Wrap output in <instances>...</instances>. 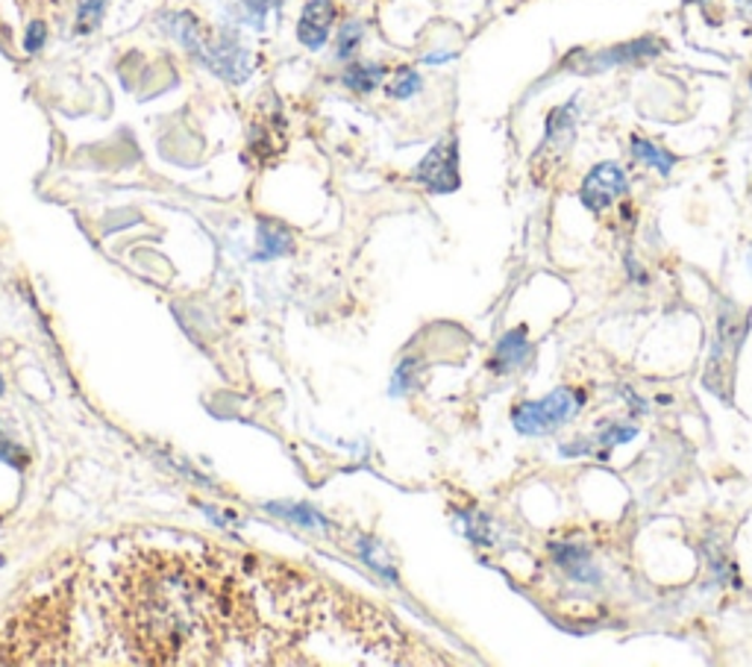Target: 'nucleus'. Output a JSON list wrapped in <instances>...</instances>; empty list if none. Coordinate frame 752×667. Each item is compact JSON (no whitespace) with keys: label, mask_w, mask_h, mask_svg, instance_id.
Segmentation results:
<instances>
[{"label":"nucleus","mask_w":752,"mask_h":667,"mask_svg":"<svg viewBox=\"0 0 752 667\" xmlns=\"http://www.w3.org/2000/svg\"><path fill=\"white\" fill-rule=\"evenodd\" d=\"M115 618L145 665H215L256 632V612L218 556L133 550L112 577Z\"/></svg>","instance_id":"1"},{"label":"nucleus","mask_w":752,"mask_h":667,"mask_svg":"<svg viewBox=\"0 0 752 667\" xmlns=\"http://www.w3.org/2000/svg\"><path fill=\"white\" fill-rule=\"evenodd\" d=\"M162 27L168 36L183 45V48L206 65L212 74H218L227 83H245L253 74V56L250 50L238 41L233 30H218L215 36L200 27V21L191 12H171L162 18Z\"/></svg>","instance_id":"2"},{"label":"nucleus","mask_w":752,"mask_h":667,"mask_svg":"<svg viewBox=\"0 0 752 667\" xmlns=\"http://www.w3.org/2000/svg\"><path fill=\"white\" fill-rule=\"evenodd\" d=\"M585 400L582 391L574 389H553L541 400H524L512 408V427L526 439H541L571 424L582 412Z\"/></svg>","instance_id":"3"},{"label":"nucleus","mask_w":752,"mask_h":667,"mask_svg":"<svg viewBox=\"0 0 752 667\" xmlns=\"http://www.w3.org/2000/svg\"><path fill=\"white\" fill-rule=\"evenodd\" d=\"M662 50H664L662 41L643 36V39L624 41V45L603 48V50H597V53L574 50V53L562 62V68L574 71V74H600V71L621 68V65H635V62L655 60Z\"/></svg>","instance_id":"4"},{"label":"nucleus","mask_w":752,"mask_h":667,"mask_svg":"<svg viewBox=\"0 0 752 667\" xmlns=\"http://www.w3.org/2000/svg\"><path fill=\"white\" fill-rule=\"evenodd\" d=\"M743 320L738 318V312L729 303H723L720 315H717V336H714V348L709 353V365H705L703 386L709 391H714L717 398H726L723 394V379H726V370L732 368L735 353H738V344L743 341Z\"/></svg>","instance_id":"5"},{"label":"nucleus","mask_w":752,"mask_h":667,"mask_svg":"<svg viewBox=\"0 0 752 667\" xmlns=\"http://www.w3.org/2000/svg\"><path fill=\"white\" fill-rule=\"evenodd\" d=\"M412 179L436 194H450V191L459 189V183H462V177H459V141L453 136H444L424 160L417 162Z\"/></svg>","instance_id":"6"},{"label":"nucleus","mask_w":752,"mask_h":667,"mask_svg":"<svg viewBox=\"0 0 752 667\" xmlns=\"http://www.w3.org/2000/svg\"><path fill=\"white\" fill-rule=\"evenodd\" d=\"M626 191H629V179H626L624 168L617 162H600L582 179L579 200L588 212H605L614 200L624 198Z\"/></svg>","instance_id":"7"},{"label":"nucleus","mask_w":752,"mask_h":667,"mask_svg":"<svg viewBox=\"0 0 752 667\" xmlns=\"http://www.w3.org/2000/svg\"><path fill=\"white\" fill-rule=\"evenodd\" d=\"M550 556L553 565L562 570L564 577L574 579L579 586H600L603 582V570L591 556V550L585 544H574V541H555L550 544Z\"/></svg>","instance_id":"8"},{"label":"nucleus","mask_w":752,"mask_h":667,"mask_svg":"<svg viewBox=\"0 0 752 667\" xmlns=\"http://www.w3.org/2000/svg\"><path fill=\"white\" fill-rule=\"evenodd\" d=\"M336 3L333 0H306V7L300 12L298 21V39L303 48L321 50L327 45L329 30L336 24Z\"/></svg>","instance_id":"9"},{"label":"nucleus","mask_w":752,"mask_h":667,"mask_svg":"<svg viewBox=\"0 0 752 667\" xmlns=\"http://www.w3.org/2000/svg\"><path fill=\"white\" fill-rule=\"evenodd\" d=\"M529 358H532L529 332H526V327H515L500 336V341H497L494 348V356L488 362V370H491V374H512V370L526 368Z\"/></svg>","instance_id":"10"},{"label":"nucleus","mask_w":752,"mask_h":667,"mask_svg":"<svg viewBox=\"0 0 752 667\" xmlns=\"http://www.w3.org/2000/svg\"><path fill=\"white\" fill-rule=\"evenodd\" d=\"M291 253H294V236H291V229L277 224V221H259L256 260H279V256H291Z\"/></svg>","instance_id":"11"},{"label":"nucleus","mask_w":752,"mask_h":667,"mask_svg":"<svg viewBox=\"0 0 752 667\" xmlns=\"http://www.w3.org/2000/svg\"><path fill=\"white\" fill-rule=\"evenodd\" d=\"M574 130H576V98H571L564 106H555V110L547 115L544 148H550V144L567 148V144L574 141Z\"/></svg>","instance_id":"12"},{"label":"nucleus","mask_w":752,"mask_h":667,"mask_svg":"<svg viewBox=\"0 0 752 667\" xmlns=\"http://www.w3.org/2000/svg\"><path fill=\"white\" fill-rule=\"evenodd\" d=\"M629 150H632L635 160L643 162V165H650L653 171H659L662 177H670L676 168V162H679L670 150L659 148L655 141L643 139V136H632V139H629Z\"/></svg>","instance_id":"13"},{"label":"nucleus","mask_w":752,"mask_h":667,"mask_svg":"<svg viewBox=\"0 0 752 667\" xmlns=\"http://www.w3.org/2000/svg\"><path fill=\"white\" fill-rule=\"evenodd\" d=\"M267 512H274L277 518H286L291 520V524H300V527L306 529H327V518L321 515V512H315L312 506H306V503H267Z\"/></svg>","instance_id":"14"},{"label":"nucleus","mask_w":752,"mask_h":667,"mask_svg":"<svg viewBox=\"0 0 752 667\" xmlns=\"http://www.w3.org/2000/svg\"><path fill=\"white\" fill-rule=\"evenodd\" d=\"M386 77V65H350V68L341 74V83H344L350 91H356V95H367V91H374Z\"/></svg>","instance_id":"15"},{"label":"nucleus","mask_w":752,"mask_h":667,"mask_svg":"<svg viewBox=\"0 0 752 667\" xmlns=\"http://www.w3.org/2000/svg\"><path fill=\"white\" fill-rule=\"evenodd\" d=\"M277 7V0H236L233 3V12L241 24H250V27H265L267 12Z\"/></svg>","instance_id":"16"},{"label":"nucleus","mask_w":752,"mask_h":667,"mask_svg":"<svg viewBox=\"0 0 752 667\" xmlns=\"http://www.w3.org/2000/svg\"><path fill=\"white\" fill-rule=\"evenodd\" d=\"M421 89H424V80H421V74H417V71L397 68L391 83L386 86V95L394 100H406V98H415Z\"/></svg>","instance_id":"17"},{"label":"nucleus","mask_w":752,"mask_h":667,"mask_svg":"<svg viewBox=\"0 0 752 667\" xmlns=\"http://www.w3.org/2000/svg\"><path fill=\"white\" fill-rule=\"evenodd\" d=\"M638 439V427L635 424H609V427L597 436V444H600V458H609V450L621 448V444H629V441Z\"/></svg>","instance_id":"18"},{"label":"nucleus","mask_w":752,"mask_h":667,"mask_svg":"<svg viewBox=\"0 0 752 667\" xmlns=\"http://www.w3.org/2000/svg\"><path fill=\"white\" fill-rule=\"evenodd\" d=\"M362 41H365V24L356 18L344 21V24H341V30H338V48H336L338 60H350Z\"/></svg>","instance_id":"19"},{"label":"nucleus","mask_w":752,"mask_h":667,"mask_svg":"<svg viewBox=\"0 0 752 667\" xmlns=\"http://www.w3.org/2000/svg\"><path fill=\"white\" fill-rule=\"evenodd\" d=\"M103 12H106V0H83L77 12V33L98 30Z\"/></svg>","instance_id":"20"},{"label":"nucleus","mask_w":752,"mask_h":667,"mask_svg":"<svg viewBox=\"0 0 752 667\" xmlns=\"http://www.w3.org/2000/svg\"><path fill=\"white\" fill-rule=\"evenodd\" d=\"M462 518H465V532L471 541H476V544H491L494 538H491V524H488V518L482 515V512H462Z\"/></svg>","instance_id":"21"},{"label":"nucleus","mask_w":752,"mask_h":667,"mask_svg":"<svg viewBox=\"0 0 752 667\" xmlns=\"http://www.w3.org/2000/svg\"><path fill=\"white\" fill-rule=\"evenodd\" d=\"M359 550H362V558H365L371 568H376V570H379V574H383V577H388V579H391V582H397L394 568H391L388 562H379V558H383V556L376 553V550H379V544H376L374 538H362V541H359Z\"/></svg>","instance_id":"22"},{"label":"nucleus","mask_w":752,"mask_h":667,"mask_svg":"<svg viewBox=\"0 0 752 667\" xmlns=\"http://www.w3.org/2000/svg\"><path fill=\"white\" fill-rule=\"evenodd\" d=\"M45 41H48V27H45V21H33L30 27H27V36H24V50H27V53H36V50L45 48Z\"/></svg>","instance_id":"23"},{"label":"nucleus","mask_w":752,"mask_h":667,"mask_svg":"<svg viewBox=\"0 0 752 667\" xmlns=\"http://www.w3.org/2000/svg\"><path fill=\"white\" fill-rule=\"evenodd\" d=\"M415 362H403L400 368L394 370V379H391V391L394 394H400V391H409L412 386H415Z\"/></svg>","instance_id":"24"},{"label":"nucleus","mask_w":752,"mask_h":667,"mask_svg":"<svg viewBox=\"0 0 752 667\" xmlns=\"http://www.w3.org/2000/svg\"><path fill=\"white\" fill-rule=\"evenodd\" d=\"M591 450H594V444H591V441H588V439H576V444H562V448H559V456H567V458H571V456H588Z\"/></svg>","instance_id":"25"},{"label":"nucleus","mask_w":752,"mask_h":667,"mask_svg":"<svg viewBox=\"0 0 752 667\" xmlns=\"http://www.w3.org/2000/svg\"><path fill=\"white\" fill-rule=\"evenodd\" d=\"M0 458H7V462H18V465H24V453H18V450H15V444H12L10 439H3V432H0Z\"/></svg>","instance_id":"26"},{"label":"nucleus","mask_w":752,"mask_h":667,"mask_svg":"<svg viewBox=\"0 0 752 667\" xmlns=\"http://www.w3.org/2000/svg\"><path fill=\"white\" fill-rule=\"evenodd\" d=\"M621 391H624V394H621V398H624L626 403H629V406H632V412H635V415H647V408H650V406H647V400H643L641 394H635V391H629V389H621Z\"/></svg>","instance_id":"27"},{"label":"nucleus","mask_w":752,"mask_h":667,"mask_svg":"<svg viewBox=\"0 0 752 667\" xmlns=\"http://www.w3.org/2000/svg\"><path fill=\"white\" fill-rule=\"evenodd\" d=\"M624 262H626V270H629V279H635L638 286H647V282H650V277L643 274V268H641V265H638V262L632 260V256H626Z\"/></svg>","instance_id":"28"},{"label":"nucleus","mask_w":752,"mask_h":667,"mask_svg":"<svg viewBox=\"0 0 752 667\" xmlns=\"http://www.w3.org/2000/svg\"><path fill=\"white\" fill-rule=\"evenodd\" d=\"M453 60V53H433V56H426V62L433 65V62H447Z\"/></svg>","instance_id":"29"},{"label":"nucleus","mask_w":752,"mask_h":667,"mask_svg":"<svg viewBox=\"0 0 752 667\" xmlns=\"http://www.w3.org/2000/svg\"><path fill=\"white\" fill-rule=\"evenodd\" d=\"M682 3H700V7H705V3H712V0H682Z\"/></svg>","instance_id":"30"},{"label":"nucleus","mask_w":752,"mask_h":667,"mask_svg":"<svg viewBox=\"0 0 752 667\" xmlns=\"http://www.w3.org/2000/svg\"><path fill=\"white\" fill-rule=\"evenodd\" d=\"M0 394H3V379H0Z\"/></svg>","instance_id":"31"},{"label":"nucleus","mask_w":752,"mask_h":667,"mask_svg":"<svg viewBox=\"0 0 752 667\" xmlns=\"http://www.w3.org/2000/svg\"><path fill=\"white\" fill-rule=\"evenodd\" d=\"M747 262H750V268H752V250H750V260H747Z\"/></svg>","instance_id":"32"},{"label":"nucleus","mask_w":752,"mask_h":667,"mask_svg":"<svg viewBox=\"0 0 752 667\" xmlns=\"http://www.w3.org/2000/svg\"><path fill=\"white\" fill-rule=\"evenodd\" d=\"M750 89H752V74H750Z\"/></svg>","instance_id":"33"}]
</instances>
